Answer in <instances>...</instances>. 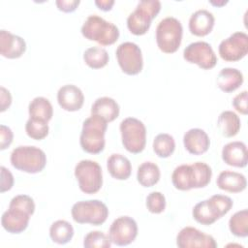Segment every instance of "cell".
Returning a JSON list of instances; mask_svg holds the SVG:
<instances>
[{"mask_svg":"<svg viewBox=\"0 0 248 248\" xmlns=\"http://www.w3.org/2000/svg\"><path fill=\"white\" fill-rule=\"evenodd\" d=\"M108 128V122L103 118L91 115L82 123V129L79 137V143L87 153L98 154L102 152L106 145L105 134Z\"/></svg>","mask_w":248,"mask_h":248,"instance_id":"cell-1","label":"cell"},{"mask_svg":"<svg viewBox=\"0 0 248 248\" xmlns=\"http://www.w3.org/2000/svg\"><path fill=\"white\" fill-rule=\"evenodd\" d=\"M82 36L102 46L113 45L119 38L118 27L97 15L89 16L81 26Z\"/></svg>","mask_w":248,"mask_h":248,"instance_id":"cell-2","label":"cell"},{"mask_svg":"<svg viewBox=\"0 0 248 248\" xmlns=\"http://www.w3.org/2000/svg\"><path fill=\"white\" fill-rule=\"evenodd\" d=\"M11 164L18 170L27 173H38L46 165V155L39 147L20 145L11 153Z\"/></svg>","mask_w":248,"mask_h":248,"instance_id":"cell-3","label":"cell"},{"mask_svg":"<svg viewBox=\"0 0 248 248\" xmlns=\"http://www.w3.org/2000/svg\"><path fill=\"white\" fill-rule=\"evenodd\" d=\"M161 10L159 0H141L138 3L134 12L127 17L129 31L137 36L145 34L150 28L152 20Z\"/></svg>","mask_w":248,"mask_h":248,"instance_id":"cell-4","label":"cell"},{"mask_svg":"<svg viewBox=\"0 0 248 248\" xmlns=\"http://www.w3.org/2000/svg\"><path fill=\"white\" fill-rule=\"evenodd\" d=\"M182 35L183 27L177 18H163L156 27V43L159 49L165 53L175 52L180 46Z\"/></svg>","mask_w":248,"mask_h":248,"instance_id":"cell-5","label":"cell"},{"mask_svg":"<svg viewBox=\"0 0 248 248\" xmlns=\"http://www.w3.org/2000/svg\"><path fill=\"white\" fill-rule=\"evenodd\" d=\"M71 214L74 221L78 224L100 226L106 222L108 209L100 200L79 201L73 204Z\"/></svg>","mask_w":248,"mask_h":248,"instance_id":"cell-6","label":"cell"},{"mask_svg":"<svg viewBox=\"0 0 248 248\" xmlns=\"http://www.w3.org/2000/svg\"><path fill=\"white\" fill-rule=\"evenodd\" d=\"M122 144L133 154L140 153L146 143V128L142 121L135 117L123 119L119 126Z\"/></svg>","mask_w":248,"mask_h":248,"instance_id":"cell-7","label":"cell"},{"mask_svg":"<svg viewBox=\"0 0 248 248\" xmlns=\"http://www.w3.org/2000/svg\"><path fill=\"white\" fill-rule=\"evenodd\" d=\"M75 176L80 191L85 194H95L103 185L102 168L92 160L79 161L75 167Z\"/></svg>","mask_w":248,"mask_h":248,"instance_id":"cell-8","label":"cell"},{"mask_svg":"<svg viewBox=\"0 0 248 248\" xmlns=\"http://www.w3.org/2000/svg\"><path fill=\"white\" fill-rule=\"evenodd\" d=\"M116 59L122 72L129 76H135L141 72L143 59L141 49L133 42L120 44L115 51Z\"/></svg>","mask_w":248,"mask_h":248,"instance_id":"cell-9","label":"cell"},{"mask_svg":"<svg viewBox=\"0 0 248 248\" xmlns=\"http://www.w3.org/2000/svg\"><path fill=\"white\" fill-rule=\"evenodd\" d=\"M220 57L228 62H235L248 53V35L237 31L223 40L218 47Z\"/></svg>","mask_w":248,"mask_h":248,"instance_id":"cell-10","label":"cell"},{"mask_svg":"<svg viewBox=\"0 0 248 248\" xmlns=\"http://www.w3.org/2000/svg\"><path fill=\"white\" fill-rule=\"evenodd\" d=\"M183 58L203 70L212 69L217 64V57L212 46L203 41L189 44L183 50Z\"/></svg>","mask_w":248,"mask_h":248,"instance_id":"cell-11","label":"cell"},{"mask_svg":"<svg viewBox=\"0 0 248 248\" xmlns=\"http://www.w3.org/2000/svg\"><path fill=\"white\" fill-rule=\"evenodd\" d=\"M138 235V225L130 216H120L110 225L108 237L117 246H127L134 242Z\"/></svg>","mask_w":248,"mask_h":248,"instance_id":"cell-12","label":"cell"},{"mask_svg":"<svg viewBox=\"0 0 248 248\" xmlns=\"http://www.w3.org/2000/svg\"><path fill=\"white\" fill-rule=\"evenodd\" d=\"M176 245L179 248H216L214 237L194 227H185L176 236Z\"/></svg>","mask_w":248,"mask_h":248,"instance_id":"cell-13","label":"cell"},{"mask_svg":"<svg viewBox=\"0 0 248 248\" xmlns=\"http://www.w3.org/2000/svg\"><path fill=\"white\" fill-rule=\"evenodd\" d=\"M59 106L67 111H77L81 108L84 103V95L79 87L75 84H66L57 92Z\"/></svg>","mask_w":248,"mask_h":248,"instance_id":"cell-14","label":"cell"},{"mask_svg":"<svg viewBox=\"0 0 248 248\" xmlns=\"http://www.w3.org/2000/svg\"><path fill=\"white\" fill-rule=\"evenodd\" d=\"M26 50V43L20 36L7 30H0V53L2 56L15 59L20 57Z\"/></svg>","mask_w":248,"mask_h":248,"instance_id":"cell-15","label":"cell"},{"mask_svg":"<svg viewBox=\"0 0 248 248\" xmlns=\"http://www.w3.org/2000/svg\"><path fill=\"white\" fill-rule=\"evenodd\" d=\"M30 214L18 208L9 207L1 217V225L10 233L17 234L26 230L30 220Z\"/></svg>","mask_w":248,"mask_h":248,"instance_id":"cell-16","label":"cell"},{"mask_svg":"<svg viewBox=\"0 0 248 248\" xmlns=\"http://www.w3.org/2000/svg\"><path fill=\"white\" fill-rule=\"evenodd\" d=\"M185 149L193 155L205 153L210 146V140L206 132L200 128H192L183 136Z\"/></svg>","mask_w":248,"mask_h":248,"instance_id":"cell-17","label":"cell"},{"mask_svg":"<svg viewBox=\"0 0 248 248\" xmlns=\"http://www.w3.org/2000/svg\"><path fill=\"white\" fill-rule=\"evenodd\" d=\"M215 18L211 12L200 9L194 12L189 18V30L198 37L208 35L214 26Z\"/></svg>","mask_w":248,"mask_h":248,"instance_id":"cell-18","label":"cell"},{"mask_svg":"<svg viewBox=\"0 0 248 248\" xmlns=\"http://www.w3.org/2000/svg\"><path fill=\"white\" fill-rule=\"evenodd\" d=\"M223 161L232 167L244 168L247 166V146L242 141H232L224 145L222 149Z\"/></svg>","mask_w":248,"mask_h":248,"instance_id":"cell-19","label":"cell"},{"mask_svg":"<svg viewBox=\"0 0 248 248\" xmlns=\"http://www.w3.org/2000/svg\"><path fill=\"white\" fill-rule=\"evenodd\" d=\"M216 184L221 190L230 193H239L246 189L247 180L242 173L227 170L219 173Z\"/></svg>","mask_w":248,"mask_h":248,"instance_id":"cell-20","label":"cell"},{"mask_svg":"<svg viewBox=\"0 0 248 248\" xmlns=\"http://www.w3.org/2000/svg\"><path fill=\"white\" fill-rule=\"evenodd\" d=\"M119 106L117 102L110 97H100L95 100L91 107V115H96L107 122H111L119 115Z\"/></svg>","mask_w":248,"mask_h":248,"instance_id":"cell-21","label":"cell"},{"mask_svg":"<svg viewBox=\"0 0 248 248\" xmlns=\"http://www.w3.org/2000/svg\"><path fill=\"white\" fill-rule=\"evenodd\" d=\"M171 182L174 188L180 191H188L196 188V175L192 164L177 166L172 171Z\"/></svg>","mask_w":248,"mask_h":248,"instance_id":"cell-22","label":"cell"},{"mask_svg":"<svg viewBox=\"0 0 248 248\" xmlns=\"http://www.w3.org/2000/svg\"><path fill=\"white\" fill-rule=\"evenodd\" d=\"M244 78L242 73L236 68H223L216 78L217 86L226 93L232 92L236 90L242 83Z\"/></svg>","mask_w":248,"mask_h":248,"instance_id":"cell-23","label":"cell"},{"mask_svg":"<svg viewBox=\"0 0 248 248\" xmlns=\"http://www.w3.org/2000/svg\"><path fill=\"white\" fill-rule=\"evenodd\" d=\"M107 168L109 174L117 180H126L132 172L130 160L119 153L111 154L107 161Z\"/></svg>","mask_w":248,"mask_h":248,"instance_id":"cell-24","label":"cell"},{"mask_svg":"<svg viewBox=\"0 0 248 248\" xmlns=\"http://www.w3.org/2000/svg\"><path fill=\"white\" fill-rule=\"evenodd\" d=\"M193 218L200 224L209 226L221 217L209 199L199 202L192 210Z\"/></svg>","mask_w":248,"mask_h":248,"instance_id":"cell-25","label":"cell"},{"mask_svg":"<svg viewBox=\"0 0 248 248\" xmlns=\"http://www.w3.org/2000/svg\"><path fill=\"white\" fill-rule=\"evenodd\" d=\"M217 126L224 137L232 138L239 132L241 122L239 116L235 112L232 110H224L218 116Z\"/></svg>","mask_w":248,"mask_h":248,"instance_id":"cell-26","label":"cell"},{"mask_svg":"<svg viewBox=\"0 0 248 248\" xmlns=\"http://www.w3.org/2000/svg\"><path fill=\"white\" fill-rule=\"evenodd\" d=\"M28 112L31 118L41 119L48 122L53 115V108L48 99L45 97H35L28 106Z\"/></svg>","mask_w":248,"mask_h":248,"instance_id":"cell-27","label":"cell"},{"mask_svg":"<svg viewBox=\"0 0 248 248\" xmlns=\"http://www.w3.org/2000/svg\"><path fill=\"white\" fill-rule=\"evenodd\" d=\"M160 176V169L153 162H143L138 168L137 179L139 183L145 188L154 186L159 181Z\"/></svg>","mask_w":248,"mask_h":248,"instance_id":"cell-28","label":"cell"},{"mask_svg":"<svg viewBox=\"0 0 248 248\" xmlns=\"http://www.w3.org/2000/svg\"><path fill=\"white\" fill-rule=\"evenodd\" d=\"M74 228L66 220H57L49 228V236L54 243L64 245L70 242L74 236Z\"/></svg>","mask_w":248,"mask_h":248,"instance_id":"cell-29","label":"cell"},{"mask_svg":"<svg viewBox=\"0 0 248 248\" xmlns=\"http://www.w3.org/2000/svg\"><path fill=\"white\" fill-rule=\"evenodd\" d=\"M83 60L88 67L92 69H101L108 64L109 56L105 48L91 46L83 52Z\"/></svg>","mask_w":248,"mask_h":248,"instance_id":"cell-30","label":"cell"},{"mask_svg":"<svg viewBox=\"0 0 248 248\" xmlns=\"http://www.w3.org/2000/svg\"><path fill=\"white\" fill-rule=\"evenodd\" d=\"M175 149V141L171 135L161 133L153 140V150L160 158L170 157Z\"/></svg>","mask_w":248,"mask_h":248,"instance_id":"cell-31","label":"cell"},{"mask_svg":"<svg viewBox=\"0 0 248 248\" xmlns=\"http://www.w3.org/2000/svg\"><path fill=\"white\" fill-rule=\"evenodd\" d=\"M229 229L233 235L246 237L248 235V210L242 209L235 212L229 220Z\"/></svg>","mask_w":248,"mask_h":248,"instance_id":"cell-32","label":"cell"},{"mask_svg":"<svg viewBox=\"0 0 248 248\" xmlns=\"http://www.w3.org/2000/svg\"><path fill=\"white\" fill-rule=\"evenodd\" d=\"M48 124L45 120L29 117L25 124V132L27 136L36 140L45 139L48 134Z\"/></svg>","mask_w":248,"mask_h":248,"instance_id":"cell-33","label":"cell"},{"mask_svg":"<svg viewBox=\"0 0 248 248\" xmlns=\"http://www.w3.org/2000/svg\"><path fill=\"white\" fill-rule=\"evenodd\" d=\"M83 246L85 248H109L111 241L103 232L92 231L84 236Z\"/></svg>","mask_w":248,"mask_h":248,"instance_id":"cell-34","label":"cell"},{"mask_svg":"<svg viewBox=\"0 0 248 248\" xmlns=\"http://www.w3.org/2000/svg\"><path fill=\"white\" fill-rule=\"evenodd\" d=\"M192 166L194 168L196 175V189L207 186L212 176L211 168L203 162H196L193 163Z\"/></svg>","mask_w":248,"mask_h":248,"instance_id":"cell-35","label":"cell"},{"mask_svg":"<svg viewBox=\"0 0 248 248\" xmlns=\"http://www.w3.org/2000/svg\"><path fill=\"white\" fill-rule=\"evenodd\" d=\"M145 204L149 212L159 214L166 208V198L161 192L154 191L147 195Z\"/></svg>","mask_w":248,"mask_h":248,"instance_id":"cell-36","label":"cell"},{"mask_svg":"<svg viewBox=\"0 0 248 248\" xmlns=\"http://www.w3.org/2000/svg\"><path fill=\"white\" fill-rule=\"evenodd\" d=\"M9 207L21 209L32 215L35 211V202L28 195H17L11 200Z\"/></svg>","mask_w":248,"mask_h":248,"instance_id":"cell-37","label":"cell"},{"mask_svg":"<svg viewBox=\"0 0 248 248\" xmlns=\"http://www.w3.org/2000/svg\"><path fill=\"white\" fill-rule=\"evenodd\" d=\"M210 202H212V204L214 205L215 209L217 210L218 214L220 217H223L224 215H226L231 208L232 207V200L225 195H220V194H216L213 195L209 198Z\"/></svg>","mask_w":248,"mask_h":248,"instance_id":"cell-38","label":"cell"},{"mask_svg":"<svg viewBox=\"0 0 248 248\" xmlns=\"http://www.w3.org/2000/svg\"><path fill=\"white\" fill-rule=\"evenodd\" d=\"M247 99H248V92L246 90L238 93L232 99V106L233 108L240 112L241 114L246 115L248 113V106H247Z\"/></svg>","mask_w":248,"mask_h":248,"instance_id":"cell-39","label":"cell"},{"mask_svg":"<svg viewBox=\"0 0 248 248\" xmlns=\"http://www.w3.org/2000/svg\"><path fill=\"white\" fill-rule=\"evenodd\" d=\"M14 134L10 127L6 125H0V149L4 150L9 147L13 141Z\"/></svg>","mask_w":248,"mask_h":248,"instance_id":"cell-40","label":"cell"},{"mask_svg":"<svg viewBox=\"0 0 248 248\" xmlns=\"http://www.w3.org/2000/svg\"><path fill=\"white\" fill-rule=\"evenodd\" d=\"M1 170V193H4L6 191H9L10 189H12L13 185H14V176L12 174V172L6 169L4 166H1L0 168Z\"/></svg>","mask_w":248,"mask_h":248,"instance_id":"cell-41","label":"cell"},{"mask_svg":"<svg viewBox=\"0 0 248 248\" xmlns=\"http://www.w3.org/2000/svg\"><path fill=\"white\" fill-rule=\"evenodd\" d=\"M79 3H80L79 0H56L55 1V4L58 10L64 13H72L76 11Z\"/></svg>","mask_w":248,"mask_h":248,"instance_id":"cell-42","label":"cell"},{"mask_svg":"<svg viewBox=\"0 0 248 248\" xmlns=\"http://www.w3.org/2000/svg\"><path fill=\"white\" fill-rule=\"evenodd\" d=\"M12 104V95L4 86L0 87V111L3 112L10 108Z\"/></svg>","mask_w":248,"mask_h":248,"instance_id":"cell-43","label":"cell"},{"mask_svg":"<svg viewBox=\"0 0 248 248\" xmlns=\"http://www.w3.org/2000/svg\"><path fill=\"white\" fill-rule=\"evenodd\" d=\"M95 5L102 11L108 12L110 11L112 6L114 5V1L113 0H96L95 1Z\"/></svg>","mask_w":248,"mask_h":248,"instance_id":"cell-44","label":"cell"},{"mask_svg":"<svg viewBox=\"0 0 248 248\" xmlns=\"http://www.w3.org/2000/svg\"><path fill=\"white\" fill-rule=\"evenodd\" d=\"M209 3L212 4L213 6H217V7H222L224 5H226L228 3V1L225 0H209Z\"/></svg>","mask_w":248,"mask_h":248,"instance_id":"cell-45","label":"cell"}]
</instances>
